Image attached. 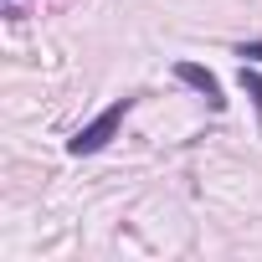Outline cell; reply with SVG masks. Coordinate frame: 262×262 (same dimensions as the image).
I'll list each match as a JSON object with an SVG mask.
<instances>
[{
  "instance_id": "cell-1",
  "label": "cell",
  "mask_w": 262,
  "mask_h": 262,
  "mask_svg": "<svg viewBox=\"0 0 262 262\" xmlns=\"http://www.w3.org/2000/svg\"><path fill=\"white\" fill-rule=\"evenodd\" d=\"M128 108H134V98H113L93 123H82L77 134H72V144H67V149H72V155H98V149L118 134V123H123V113H128Z\"/></svg>"
},
{
  "instance_id": "cell-2",
  "label": "cell",
  "mask_w": 262,
  "mask_h": 262,
  "mask_svg": "<svg viewBox=\"0 0 262 262\" xmlns=\"http://www.w3.org/2000/svg\"><path fill=\"white\" fill-rule=\"evenodd\" d=\"M175 77H180L185 88H195V93H201L211 108H226V98H221V82H216V77H211L201 62H180V67H175Z\"/></svg>"
},
{
  "instance_id": "cell-3",
  "label": "cell",
  "mask_w": 262,
  "mask_h": 262,
  "mask_svg": "<svg viewBox=\"0 0 262 262\" xmlns=\"http://www.w3.org/2000/svg\"><path fill=\"white\" fill-rule=\"evenodd\" d=\"M242 88L252 93V103H257V118H262V72H247V67H242Z\"/></svg>"
},
{
  "instance_id": "cell-4",
  "label": "cell",
  "mask_w": 262,
  "mask_h": 262,
  "mask_svg": "<svg viewBox=\"0 0 262 262\" xmlns=\"http://www.w3.org/2000/svg\"><path fill=\"white\" fill-rule=\"evenodd\" d=\"M236 57H247V62H262V41H252V47H236Z\"/></svg>"
}]
</instances>
